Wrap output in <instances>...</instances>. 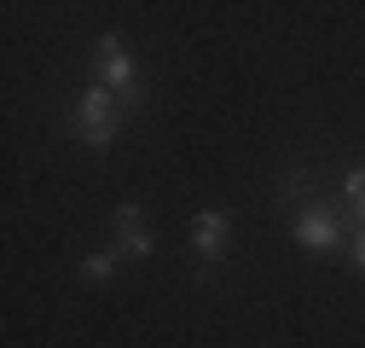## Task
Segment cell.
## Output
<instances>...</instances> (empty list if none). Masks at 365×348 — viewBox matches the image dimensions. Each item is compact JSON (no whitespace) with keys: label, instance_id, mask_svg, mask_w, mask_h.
<instances>
[{"label":"cell","instance_id":"5b68a950","mask_svg":"<svg viewBox=\"0 0 365 348\" xmlns=\"http://www.w3.org/2000/svg\"><path fill=\"white\" fill-rule=\"evenodd\" d=\"M110 250H116L122 261H151L157 232H151V221H145V203H140V198H128V203L110 215Z\"/></svg>","mask_w":365,"mask_h":348},{"label":"cell","instance_id":"6da1fadb","mask_svg":"<svg viewBox=\"0 0 365 348\" xmlns=\"http://www.w3.org/2000/svg\"><path fill=\"white\" fill-rule=\"evenodd\" d=\"M122 122H128V105L105 81H93V87H81L76 105H70V140L87 145V151H110L116 134H122Z\"/></svg>","mask_w":365,"mask_h":348},{"label":"cell","instance_id":"52a82bcc","mask_svg":"<svg viewBox=\"0 0 365 348\" xmlns=\"http://www.w3.org/2000/svg\"><path fill=\"white\" fill-rule=\"evenodd\" d=\"M342 198L354 203V215L365 221V163H359V168H348V180H342Z\"/></svg>","mask_w":365,"mask_h":348},{"label":"cell","instance_id":"3957f363","mask_svg":"<svg viewBox=\"0 0 365 348\" xmlns=\"http://www.w3.org/2000/svg\"><path fill=\"white\" fill-rule=\"evenodd\" d=\"M226 255H232V215H226V209H197V221H192V261H197V279H209Z\"/></svg>","mask_w":365,"mask_h":348},{"label":"cell","instance_id":"277c9868","mask_svg":"<svg viewBox=\"0 0 365 348\" xmlns=\"http://www.w3.org/2000/svg\"><path fill=\"white\" fill-rule=\"evenodd\" d=\"M296 244H302L307 255H336V250L348 244L342 215H336L331 203H302V209H296Z\"/></svg>","mask_w":365,"mask_h":348},{"label":"cell","instance_id":"ba28073f","mask_svg":"<svg viewBox=\"0 0 365 348\" xmlns=\"http://www.w3.org/2000/svg\"><path fill=\"white\" fill-rule=\"evenodd\" d=\"M348 267H354V273H365V221H359V232L348 238Z\"/></svg>","mask_w":365,"mask_h":348},{"label":"cell","instance_id":"7a4b0ae2","mask_svg":"<svg viewBox=\"0 0 365 348\" xmlns=\"http://www.w3.org/2000/svg\"><path fill=\"white\" fill-rule=\"evenodd\" d=\"M93 76L110 87V93L128 105V111H140L145 105V81H140V58H133V47H128V35H116V29H105L99 41H93Z\"/></svg>","mask_w":365,"mask_h":348},{"label":"cell","instance_id":"8992f818","mask_svg":"<svg viewBox=\"0 0 365 348\" xmlns=\"http://www.w3.org/2000/svg\"><path fill=\"white\" fill-rule=\"evenodd\" d=\"M116 261H122L116 250H93V255H81V267H76V273H81L87 285H99V290H105V285H110V273H116Z\"/></svg>","mask_w":365,"mask_h":348}]
</instances>
